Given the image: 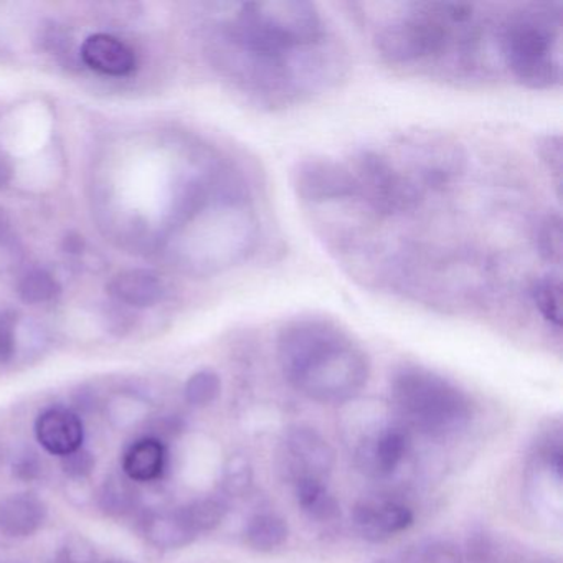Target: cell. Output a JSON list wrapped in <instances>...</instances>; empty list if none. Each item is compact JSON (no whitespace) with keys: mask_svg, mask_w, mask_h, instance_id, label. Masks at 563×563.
I'll return each mask as SVG.
<instances>
[{"mask_svg":"<svg viewBox=\"0 0 563 563\" xmlns=\"http://www.w3.org/2000/svg\"><path fill=\"white\" fill-rule=\"evenodd\" d=\"M500 47L507 67L526 87L542 90L562 80V14L550 5L512 15Z\"/></svg>","mask_w":563,"mask_h":563,"instance_id":"4","label":"cell"},{"mask_svg":"<svg viewBox=\"0 0 563 563\" xmlns=\"http://www.w3.org/2000/svg\"><path fill=\"white\" fill-rule=\"evenodd\" d=\"M62 466H64L65 474L71 481H87L93 473L95 466H97V460L90 451L80 448V450L64 456Z\"/></svg>","mask_w":563,"mask_h":563,"instance_id":"27","label":"cell"},{"mask_svg":"<svg viewBox=\"0 0 563 563\" xmlns=\"http://www.w3.org/2000/svg\"><path fill=\"white\" fill-rule=\"evenodd\" d=\"M288 536V523L276 514H258L246 523V543L256 552L268 553L279 549L285 545Z\"/></svg>","mask_w":563,"mask_h":563,"instance_id":"18","label":"cell"},{"mask_svg":"<svg viewBox=\"0 0 563 563\" xmlns=\"http://www.w3.org/2000/svg\"><path fill=\"white\" fill-rule=\"evenodd\" d=\"M278 358L286 378L312 400L341 404L367 384V355L331 319L311 316L286 324Z\"/></svg>","mask_w":563,"mask_h":563,"instance_id":"2","label":"cell"},{"mask_svg":"<svg viewBox=\"0 0 563 563\" xmlns=\"http://www.w3.org/2000/svg\"><path fill=\"white\" fill-rule=\"evenodd\" d=\"M180 512L190 529L196 532V536H199V533L217 529L225 519L229 506L220 497L207 496L180 507Z\"/></svg>","mask_w":563,"mask_h":563,"instance_id":"20","label":"cell"},{"mask_svg":"<svg viewBox=\"0 0 563 563\" xmlns=\"http://www.w3.org/2000/svg\"><path fill=\"white\" fill-rule=\"evenodd\" d=\"M375 563H388V562H385V560H380V562H375Z\"/></svg>","mask_w":563,"mask_h":563,"instance_id":"35","label":"cell"},{"mask_svg":"<svg viewBox=\"0 0 563 563\" xmlns=\"http://www.w3.org/2000/svg\"><path fill=\"white\" fill-rule=\"evenodd\" d=\"M35 437L48 453L64 457L84 444V421L67 408H51L35 421Z\"/></svg>","mask_w":563,"mask_h":563,"instance_id":"11","label":"cell"},{"mask_svg":"<svg viewBox=\"0 0 563 563\" xmlns=\"http://www.w3.org/2000/svg\"><path fill=\"white\" fill-rule=\"evenodd\" d=\"M166 466V446L157 438H141L123 457L124 476L133 483H150L163 474Z\"/></svg>","mask_w":563,"mask_h":563,"instance_id":"15","label":"cell"},{"mask_svg":"<svg viewBox=\"0 0 563 563\" xmlns=\"http://www.w3.org/2000/svg\"><path fill=\"white\" fill-rule=\"evenodd\" d=\"M230 38L245 58L243 71L258 93H285L295 85L296 55L324 42L321 14L311 2L269 0L240 8Z\"/></svg>","mask_w":563,"mask_h":563,"instance_id":"1","label":"cell"},{"mask_svg":"<svg viewBox=\"0 0 563 563\" xmlns=\"http://www.w3.org/2000/svg\"><path fill=\"white\" fill-rule=\"evenodd\" d=\"M62 288L57 279L45 269H32L19 283V296L27 305H44L54 301Z\"/></svg>","mask_w":563,"mask_h":563,"instance_id":"21","label":"cell"},{"mask_svg":"<svg viewBox=\"0 0 563 563\" xmlns=\"http://www.w3.org/2000/svg\"><path fill=\"white\" fill-rule=\"evenodd\" d=\"M65 245H67L68 253H80L84 249V240L81 236H67L65 239Z\"/></svg>","mask_w":563,"mask_h":563,"instance_id":"32","label":"cell"},{"mask_svg":"<svg viewBox=\"0 0 563 563\" xmlns=\"http://www.w3.org/2000/svg\"><path fill=\"white\" fill-rule=\"evenodd\" d=\"M532 299L540 314L550 324H562V286L559 279L542 278L533 285Z\"/></svg>","mask_w":563,"mask_h":563,"instance_id":"23","label":"cell"},{"mask_svg":"<svg viewBox=\"0 0 563 563\" xmlns=\"http://www.w3.org/2000/svg\"><path fill=\"white\" fill-rule=\"evenodd\" d=\"M11 177V167H9L8 161L0 156V187H4L9 183Z\"/></svg>","mask_w":563,"mask_h":563,"instance_id":"33","label":"cell"},{"mask_svg":"<svg viewBox=\"0 0 563 563\" xmlns=\"http://www.w3.org/2000/svg\"><path fill=\"white\" fill-rule=\"evenodd\" d=\"M355 530L371 542H384L413 526V510L385 497L358 500L352 510Z\"/></svg>","mask_w":563,"mask_h":563,"instance_id":"9","label":"cell"},{"mask_svg":"<svg viewBox=\"0 0 563 563\" xmlns=\"http://www.w3.org/2000/svg\"><path fill=\"white\" fill-rule=\"evenodd\" d=\"M12 471H14V476L18 477V479L27 483V481H35L41 476L42 464L41 461H38L37 454L25 451V453L15 456Z\"/></svg>","mask_w":563,"mask_h":563,"instance_id":"29","label":"cell"},{"mask_svg":"<svg viewBox=\"0 0 563 563\" xmlns=\"http://www.w3.org/2000/svg\"><path fill=\"white\" fill-rule=\"evenodd\" d=\"M282 446L283 466L291 483L305 477L325 481L334 467L331 444L312 428H289Z\"/></svg>","mask_w":563,"mask_h":563,"instance_id":"8","label":"cell"},{"mask_svg":"<svg viewBox=\"0 0 563 563\" xmlns=\"http://www.w3.org/2000/svg\"><path fill=\"white\" fill-rule=\"evenodd\" d=\"M81 58L91 70L110 77H126L136 68V55L113 35L95 34L85 41Z\"/></svg>","mask_w":563,"mask_h":563,"instance_id":"13","label":"cell"},{"mask_svg":"<svg viewBox=\"0 0 563 563\" xmlns=\"http://www.w3.org/2000/svg\"><path fill=\"white\" fill-rule=\"evenodd\" d=\"M144 536L157 550L183 549L197 537L180 509L151 514L144 522Z\"/></svg>","mask_w":563,"mask_h":563,"instance_id":"16","label":"cell"},{"mask_svg":"<svg viewBox=\"0 0 563 563\" xmlns=\"http://www.w3.org/2000/svg\"><path fill=\"white\" fill-rule=\"evenodd\" d=\"M18 319L11 311H0V364H9L14 358L18 349L15 339Z\"/></svg>","mask_w":563,"mask_h":563,"instance_id":"28","label":"cell"},{"mask_svg":"<svg viewBox=\"0 0 563 563\" xmlns=\"http://www.w3.org/2000/svg\"><path fill=\"white\" fill-rule=\"evenodd\" d=\"M543 163L549 167L550 173L555 174L556 179H560V170H562V146H560V137H547L543 141L542 150Z\"/></svg>","mask_w":563,"mask_h":563,"instance_id":"31","label":"cell"},{"mask_svg":"<svg viewBox=\"0 0 563 563\" xmlns=\"http://www.w3.org/2000/svg\"><path fill=\"white\" fill-rule=\"evenodd\" d=\"M108 292L123 305L150 308L161 301L164 291L159 278L153 273L146 269H126L111 279Z\"/></svg>","mask_w":563,"mask_h":563,"instance_id":"14","label":"cell"},{"mask_svg":"<svg viewBox=\"0 0 563 563\" xmlns=\"http://www.w3.org/2000/svg\"><path fill=\"white\" fill-rule=\"evenodd\" d=\"M476 42L474 9L470 4H415L410 14L395 19L375 37L382 57L391 64H417L443 57L451 48Z\"/></svg>","mask_w":563,"mask_h":563,"instance_id":"3","label":"cell"},{"mask_svg":"<svg viewBox=\"0 0 563 563\" xmlns=\"http://www.w3.org/2000/svg\"><path fill=\"white\" fill-rule=\"evenodd\" d=\"M408 437L401 428L388 427L371 438H364L357 450L361 470L372 476H388L407 456Z\"/></svg>","mask_w":563,"mask_h":563,"instance_id":"10","label":"cell"},{"mask_svg":"<svg viewBox=\"0 0 563 563\" xmlns=\"http://www.w3.org/2000/svg\"><path fill=\"white\" fill-rule=\"evenodd\" d=\"M253 484V467L245 454H233L223 467L222 486L229 496L242 497Z\"/></svg>","mask_w":563,"mask_h":563,"instance_id":"24","label":"cell"},{"mask_svg":"<svg viewBox=\"0 0 563 563\" xmlns=\"http://www.w3.org/2000/svg\"><path fill=\"white\" fill-rule=\"evenodd\" d=\"M104 563H130V562H123V560H108V562Z\"/></svg>","mask_w":563,"mask_h":563,"instance_id":"34","label":"cell"},{"mask_svg":"<svg viewBox=\"0 0 563 563\" xmlns=\"http://www.w3.org/2000/svg\"><path fill=\"white\" fill-rule=\"evenodd\" d=\"M391 395L405 420L428 437H448L466 427L470 400L453 384L433 372L408 367L398 372Z\"/></svg>","mask_w":563,"mask_h":563,"instance_id":"5","label":"cell"},{"mask_svg":"<svg viewBox=\"0 0 563 563\" xmlns=\"http://www.w3.org/2000/svg\"><path fill=\"white\" fill-rule=\"evenodd\" d=\"M98 504L108 516H128L140 504V493H137L136 486L130 477L111 474L101 486L100 494H98Z\"/></svg>","mask_w":563,"mask_h":563,"instance_id":"19","label":"cell"},{"mask_svg":"<svg viewBox=\"0 0 563 563\" xmlns=\"http://www.w3.org/2000/svg\"><path fill=\"white\" fill-rule=\"evenodd\" d=\"M220 391H222V380L219 374L210 368H203L190 375L184 387V397L192 407L203 408L212 405L219 398Z\"/></svg>","mask_w":563,"mask_h":563,"instance_id":"22","label":"cell"},{"mask_svg":"<svg viewBox=\"0 0 563 563\" xmlns=\"http://www.w3.org/2000/svg\"><path fill=\"white\" fill-rule=\"evenodd\" d=\"M295 486V496L298 500V506L301 507L302 512L309 519L316 522H332L341 516V507L338 500L334 499L325 486V481L312 479V477H305V479L296 481L292 483Z\"/></svg>","mask_w":563,"mask_h":563,"instance_id":"17","label":"cell"},{"mask_svg":"<svg viewBox=\"0 0 563 563\" xmlns=\"http://www.w3.org/2000/svg\"><path fill=\"white\" fill-rule=\"evenodd\" d=\"M537 246L547 262L560 265L562 262V222L560 217H547L537 232Z\"/></svg>","mask_w":563,"mask_h":563,"instance_id":"25","label":"cell"},{"mask_svg":"<svg viewBox=\"0 0 563 563\" xmlns=\"http://www.w3.org/2000/svg\"><path fill=\"white\" fill-rule=\"evenodd\" d=\"M57 562L60 563H97V550L90 540L81 536H71L65 540L58 552Z\"/></svg>","mask_w":563,"mask_h":563,"instance_id":"26","label":"cell"},{"mask_svg":"<svg viewBox=\"0 0 563 563\" xmlns=\"http://www.w3.org/2000/svg\"><path fill=\"white\" fill-rule=\"evenodd\" d=\"M55 563H60V562H55Z\"/></svg>","mask_w":563,"mask_h":563,"instance_id":"36","label":"cell"},{"mask_svg":"<svg viewBox=\"0 0 563 563\" xmlns=\"http://www.w3.org/2000/svg\"><path fill=\"white\" fill-rule=\"evenodd\" d=\"M47 516V504L35 494L18 493L0 499V532L12 539L34 536Z\"/></svg>","mask_w":563,"mask_h":563,"instance_id":"12","label":"cell"},{"mask_svg":"<svg viewBox=\"0 0 563 563\" xmlns=\"http://www.w3.org/2000/svg\"><path fill=\"white\" fill-rule=\"evenodd\" d=\"M357 180V197L382 216L410 212L423 199V190L394 161L375 151H362L349 164Z\"/></svg>","mask_w":563,"mask_h":563,"instance_id":"6","label":"cell"},{"mask_svg":"<svg viewBox=\"0 0 563 563\" xmlns=\"http://www.w3.org/2000/svg\"><path fill=\"white\" fill-rule=\"evenodd\" d=\"M292 187L302 200L312 203L357 197V180L349 164L328 157H311L296 164Z\"/></svg>","mask_w":563,"mask_h":563,"instance_id":"7","label":"cell"},{"mask_svg":"<svg viewBox=\"0 0 563 563\" xmlns=\"http://www.w3.org/2000/svg\"><path fill=\"white\" fill-rule=\"evenodd\" d=\"M420 556L423 563H461L460 552L444 542L430 543L421 550Z\"/></svg>","mask_w":563,"mask_h":563,"instance_id":"30","label":"cell"}]
</instances>
